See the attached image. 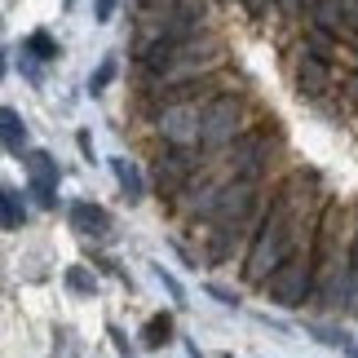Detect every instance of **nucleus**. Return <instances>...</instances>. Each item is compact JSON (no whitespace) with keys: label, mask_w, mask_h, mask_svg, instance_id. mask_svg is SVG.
Listing matches in <instances>:
<instances>
[{"label":"nucleus","mask_w":358,"mask_h":358,"mask_svg":"<svg viewBox=\"0 0 358 358\" xmlns=\"http://www.w3.org/2000/svg\"><path fill=\"white\" fill-rule=\"evenodd\" d=\"M58 159L49 150H31L27 155V190L36 195L40 208H58Z\"/></svg>","instance_id":"obj_8"},{"label":"nucleus","mask_w":358,"mask_h":358,"mask_svg":"<svg viewBox=\"0 0 358 358\" xmlns=\"http://www.w3.org/2000/svg\"><path fill=\"white\" fill-rule=\"evenodd\" d=\"M66 5H71V0H66Z\"/></svg>","instance_id":"obj_24"},{"label":"nucleus","mask_w":358,"mask_h":358,"mask_svg":"<svg viewBox=\"0 0 358 358\" xmlns=\"http://www.w3.org/2000/svg\"><path fill=\"white\" fill-rule=\"evenodd\" d=\"M155 274H159V283H164V287H169V292H173L177 301H182V287H177V279H173V274H164V266H159Z\"/></svg>","instance_id":"obj_21"},{"label":"nucleus","mask_w":358,"mask_h":358,"mask_svg":"<svg viewBox=\"0 0 358 358\" xmlns=\"http://www.w3.org/2000/svg\"><path fill=\"white\" fill-rule=\"evenodd\" d=\"M350 270H354V279H358V230H354V243H350Z\"/></svg>","instance_id":"obj_23"},{"label":"nucleus","mask_w":358,"mask_h":358,"mask_svg":"<svg viewBox=\"0 0 358 358\" xmlns=\"http://www.w3.org/2000/svg\"><path fill=\"white\" fill-rule=\"evenodd\" d=\"M22 53H31L36 62H53V58H58V40H53L49 31H31L22 40Z\"/></svg>","instance_id":"obj_13"},{"label":"nucleus","mask_w":358,"mask_h":358,"mask_svg":"<svg viewBox=\"0 0 358 358\" xmlns=\"http://www.w3.org/2000/svg\"><path fill=\"white\" fill-rule=\"evenodd\" d=\"M66 222H71L76 235H106L111 230V217H106V208H98V203H71L66 208Z\"/></svg>","instance_id":"obj_9"},{"label":"nucleus","mask_w":358,"mask_h":358,"mask_svg":"<svg viewBox=\"0 0 358 358\" xmlns=\"http://www.w3.org/2000/svg\"><path fill=\"white\" fill-rule=\"evenodd\" d=\"M66 287H71V292H80V296H89V292H93V287H98V283L89 279V270L71 266V270H66Z\"/></svg>","instance_id":"obj_15"},{"label":"nucleus","mask_w":358,"mask_h":358,"mask_svg":"<svg viewBox=\"0 0 358 358\" xmlns=\"http://www.w3.org/2000/svg\"><path fill=\"white\" fill-rule=\"evenodd\" d=\"M239 5L248 9V18H266V13H270V5H274V0H239Z\"/></svg>","instance_id":"obj_20"},{"label":"nucleus","mask_w":358,"mask_h":358,"mask_svg":"<svg viewBox=\"0 0 358 358\" xmlns=\"http://www.w3.org/2000/svg\"><path fill=\"white\" fill-rule=\"evenodd\" d=\"M292 85H296V93H301V98H310V102H323L327 93L336 89V71H332L327 62H319L314 53L296 49V62H292Z\"/></svg>","instance_id":"obj_7"},{"label":"nucleus","mask_w":358,"mask_h":358,"mask_svg":"<svg viewBox=\"0 0 358 358\" xmlns=\"http://www.w3.org/2000/svg\"><path fill=\"white\" fill-rule=\"evenodd\" d=\"M266 296L274 301V306H283V310H296V306H306L310 296H319V261H314V235L310 243L301 248V252L287 261V266H279L266 279Z\"/></svg>","instance_id":"obj_3"},{"label":"nucleus","mask_w":358,"mask_h":358,"mask_svg":"<svg viewBox=\"0 0 358 358\" xmlns=\"http://www.w3.org/2000/svg\"><path fill=\"white\" fill-rule=\"evenodd\" d=\"M226 62V40L222 36H195L186 45H177L173 53L146 62L142 76H146V93H169V89H182V85H199V80H213V71Z\"/></svg>","instance_id":"obj_2"},{"label":"nucleus","mask_w":358,"mask_h":358,"mask_svg":"<svg viewBox=\"0 0 358 358\" xmlns=\"http://www.w3.org/2000/svg\"><path fill=\"white\" fill-rule=\"evenodd\" d=\"M213 296L222 301V306H239V296H235V292H226V287H213Z\"/></svg>","instance_id":"obj_22"},{"label":"nucleus","mask_w":358,"mask_h":358,"mask_svg":"<svg viewBox=\"0 0 358 358\" xmlns=\"http://www.w3.org/2000/svg\"><path fill=\"white\" fill-rule=\"evenodd\" d=\"M169 336H173V319H169V314H155V319H146V327H142V345H146V350L169 345Z\"/></svg>","instance_id":"obj_12"},{"label":"nucleus","mask_w":358,"mask_h":358,"mask_svg":"<svg viewBox=\"0 0 358 358\" xmlns=\"http://www.w3.org/2000/svg\"><path fill=\"white\" fill-rule=\"evenodd\" d=\"M274 5H279V13H283L287 22H296V18H301V9H310L314 0H274Z\"/></svg>","instance_id":"obj_17"},{"label":"nucleus","mask_w":358,"mask_h":358,"mask_svg":"<svg viewBox=\"0 0 358 358\" xmlns=\"http://www.w3.org/2000/svg\"><path fill=\"white\" fill-rule=\"evenodd\" d=\"M203 164L208 159L195 146H164L155 164H150V186L159 190V199H182V190L199 177Z\"/></svg>","instance_id":"obj_5"},{"label":"nucleus","mask_w":358,"mask_h":358,"mask_svg":"<svg viewBox=\"0 0 358 358\" xmlns=\"http://www.w3.org/2000/svg\"><path fill=\"white\" fill-rule=\"evenodd\" d=\"M314 222H319V213H310V173L296 169L270 190V203H266V217H261V226H257V239L243 252V279L266 287L270 274L279 266H287V261L310 243Z\"/></svg>","instance_id":"obj_1"},{"label":"nucleus","mask_w":358,"mask_h":358,"mask_svg":"<svg viewBox=\"0 0 358 358\" xmlns=\"http://www.w3.org/2000/svg\"><path fill=\"white\" fill-rule=\"evenodd\" d=\"M111 76H115V58H106V62L98 66V71L89 76V89H93V93H102L106 85H111Z\"/></svg>","instance_id":"obj_16"},{"label":"nucleus","mask_w":358,"mask_h":358,"mask_svg":"<svg viewBox=\"0 0 358 358\" xmlns=\"http://www.w3.org/2000/svg\"><path fill=\"white\" fill-rule=\"evenodd\" d=\"M0 137H5V150L13 159H27L31 150H27V124H22V115L13 111V106H5L0 111Z\"/></svg>","instance_id":"obj_10"},{"label":"nucleus","mask_w":358,"mask_h":358,"mask_svg":"<svg viewBox=\"0 0 358 358\" xmlns=\"http://www.w3.org/2000/svg\"><path fill=\"white\" fill-rule=\"evenodd\" d=\"M243 120H248V106H243L239 93H222V98H213L208 111H203V124H199V150H217V155L230 150L248 133Z\"/></svg>","instance_id":"obj_4"},{"label":"nucleus","mask_w":358,"mask_h":358,"mask_svg":"<svg viewBox=\"0 0 358 358\" xmlns=\"http://www.w3.org/2000/svg\"><path fill=\"white\" fill-rule=\"evenodd\" d=\"M111 173H115V182H120V190H124L129 203H137L146 195V182H142V173H137L133 159H111Z\"/></svg>","instance_id":"obj_11"},{"label":"nucleus","mask_w":358,"mask_h":358,"mask_svg":"<svg viewBox=\"0 0 358 358\" xmlns=\"http://www.w3.org/2000/svg\"><path fill=\"white\" fill-rule=\"evenodd\" d=\"M341 98H345L350 106H358V71H350L345 80H341Z\"/></svg>","instance_id":"obj_19"},{"label":"nucleus","mask_w":358,"mask_h":358,"mask_svg":"<svg viewBox=\"0 0 358 358\" xmlns=\"http://www.w3.org/2000/svg\"><path fill=\"white\" fill-rule=\"evenodd\" d=\"M0 203H5V230H22V222H27V208H22L18 190H13V186H5V190H0Z\"/></svg>","instance_id":"obj_14"},{"label":"nucleus","mask_w":358,"mask_h":358,"mask_svg":"<svg viewBox=\"0 0 358 358\" xmlns=\"http://www.w3.org/2000/svg\"><path fill=\"white\" fill-rule=\"evenodd\" d=\"M115 9H120V0H93V18L98 22H111Z\"/></svg>","instance_id":"obj_18"},{"label":"nucleus","mask_w":358,"mask_h":358,"mask_svg":"<svg viewBox=\"0 0 358 358\" xmlns=\"http://www.w3.org/2000/svg\"><path fill=\"white\" fill-rule=\"evenodd\" d=\"M213 98H195V102H173V106H159L150 129L164 146H199V124L203 111H208Z\"/></svg>","instance_id":"obj_6"}]
</instances>
